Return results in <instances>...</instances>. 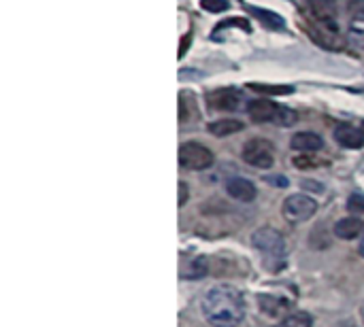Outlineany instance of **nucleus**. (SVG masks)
<instances>
[{
	"instance_id": "obj_21",
	"label": "nucleus",
	"mask_w": 364,
	"mask_h": 327,
	"mask_svg": "<svg viewBox=\"0 0 364 327\" xmlns=\"http://www.w3.org/2000/svg\"><path fill=\"white\" fill-rule=\"evenodd\" d=\"M200 6L209 13H222L228 9V0H200Z\"/></svg>"
},
{
	"instance_id": "obj_10",
	"label": "nucleus",
	"mask_w": 364,
	"mask_h": 327,
	"mask_svg": "<svg viewBox=\"0 0 364 327\" xmlns=\"http://www.w3.org/2000/svg\"><path fill=\"white\" fill-rule=\"evenodd\" d=\"M226 192L230 194V198L239 200V202H252L256 200V185L247 179H241V177H235V179H228L226 183Z\"/></svg>"
},
{
	"instance_id": "obj_2",
	"label": "nucleus",
	"mask_w": 364,
	"mask_h": 327,
	"mask_svg": "<svg viewBox=\"0 0 364 327\" xmlns=\"http://www.w3.org/2000/svg\"><path fill=\"white\" fill-rule=\"evenodd\" d=\"M252 245L258 249V253L264 260L267 270L279 272L286 264V240L277 230L262 228L252 236Z\"/></svg>"
},
{
	"instance_id": "obj_25",
	"label": "nucleus",
	"mask_w": 364,
	"mask_h": 327,
	"mask_svg": "<svg viewBox=\"0 0 364 327\" xmlns=\"http://www.w3.org/2000/svg\"><path fill=\"white\" fill-rule=\"evenodd\" d=\"M186 45H190V34H188V36H183V40H181V49H179V55H183V53H186Z\"/></svg>"
},
{
	"instance_id": "obj_4",
	"label": "nucleus",
	"mask_w": 364,
	"mask_h": 327,
	"mask_svg": "<svg viewBox=\"0 0 364 327\" xmlns=\"http://www.w3.org/2000/svg\"><path fill=\"white\" fill-rule=\"evenodd\" d=\"M241 155L254 168H271L275 164V149H273V143H269L267 138L247 140L243 145Z\"/></svg>"
},
{
	"instance_id": "obj_20",
	"label": "nucleus",
	"mask_w": 364,
	"mask_h": 327,
	"mask_svg": "<svg viewBox=\"0 0 364 327\" xmlns=\"http://www.w3.org/2000/svg\"><path fill=\"white\" fill-rule=\"evenodd\" d=\"M320 164H324V162L322 160H316L311 155H299V157H294V166L301 168V170H305V168H318Z\"/></svg>"
},
{
	"instance_id": "obj_18",
	"label": "nucleus",
	"mask_w": 364,
	"mask_h": 327,
	"mask_svg": "<svg viewBox=\"0 0 364 327\" xmlns=\"http://www.w3.org/2000/svg\"><path fill=\"white\" fill-rule=\"evenodd\" d=\"M207 260L205 257H196L190 266H188V270L186 272H181V277L183 279H200V277H205L207 275Z\"/></svg>"
},
{
	"instance_id": "obj_27",
	"label": "nucleus",
	"mask_w": 364,
	"mask_h": 327,
	"mask_svg": "<svg viewBox=\"0 0 364 327\" xmlns=\"http://www.w3.org/2000/svg\"><path fill=\"white\" fill-rule=\"evenodd\" d=\"M360 317H363V321H364V304H363V309H360Z\"/></svg>"
},
{
	"instance_id": "obj_24",
	"label": "nucleus",
	"mask_w": 364,
	"mask_h": 327,
	"mask_svg": "<svg viewBox=\"0 0 364 327\" xmlns=\"http://www.w3.org/2000/svg\"><path fill=\"white\" fill-rule=\"evenodd\" d=\"M267 181H269V183H271V185H273V183H275V185H279V187H286V185H288V183H286V181H284V179H282V177H275V179H273V177H269V179H267Z\"/></svg>"
},
{
	"instance_id": "obj_19",
	"label": "nucleus",
	"mask_w": 364,
	"mask_h": 327,
	"mask_svg": "<svg viewBox=\"0 0 364 327\" xmlns=\"http://www.w3.org/2000/svg\"><path fill=\"white\" fill-rule=\"evenodd\" d=\"M250 89L258 92V94H273V96H284V94H290L292 87L290 85H260V83H250Z\"/></svg>"
},
{
	"instance_id": "obj_7",
	"label": "nucleus",
	"mask_w": 364,
	"mask_h": 327,
	"mask_svg": "<svg viewBox=\"0 0 364 327\" xmlns=\"http://www.w3.org/2000/svg\"><path fill=\"white\" fill-rule=\"evenodd\" d=\"M307 9H309V15H311V19L316 23V28L337 32L339 23H337V4H335V0H307Z\"/></svg>"
},
{
	"instance_id": "obj_1",
	"label": "nucleus",
	"mask_w": 364,
	"mask_h": 327,
	"mask_svg": "<svg viewBox=\"0 0 364 327\" xmlns=\"http://www.w3.org/2000/svg\"><path fill=\"white\" fill-rule=\"evenodd\" d=\"M203 317L213 327H237L245 317L243 296L230 285L211 287L200 302Z\"/></svg>"
},
{
	"instance_id": "obj_3",
	"label": "nucleus",
	"mask_w": 364,
	"mask_h": 327,
	"mask_svg": "<svg viewBox=\"0 0 364 327\" xmlns=\"http://www.w3.org/2000/svg\"><path fill=\"white\" fill-rule=\"evenodd\" d=\"M250 117L256 121V123H269V121H275V123H284V126H290L296 121V115L294 111H288L279 104H275L273 100H256L250 104Z\"/></svg>"
},
{
	"instance_id": "obj_23",
	"label": "nucleus",
	"mask_w": 364,
	"mask_h": 327,
	"mask_svg": "<svg viewBox=\"0 0 364 327\" xmlns=\"http://www.w3.org/2000/svg\"><path fill=\"white\" fill-rule=\"evenodd\" d=\"M186 200H188V185L181 181V183H179V200H177V204H179V206H183V204H186Z\"/></svg>"
},
{
	"instance_id": "obj_22",
	"label": "nucleus",
	"mask_w": 364,
	"mask_h": 327,
	"mask_svg": "<svg viewBox=\"0 0 364 327\" xmlns=\"http://www.w3.org/2000/svg\"><path fill=\"white\" fill-rule=\"evenodd\" d=\"M348 211L352 213V215H363L364 213V198L363 196H358V194H354L350 200H348Z\"/></svg>"
},
{
	"instance_id": "obj_5",
	"label": "nucleus",
	"mask_w": 364,
	"mask_h": 327,
	"mask_svg": "<svg viewBox=\"0 0 364 327\" xmlns=\"http://www.w3.org/2000/svg\"><path fill=\"white\" fill-rule=\"evenodd\" d=\"M179 164L188 170H207L213 166V153L200 143H183L179 147Z\"/></svg>"
},
{
	"instance_id": "obj_6",
	"label": "nucleus",
	"mask_w": 364,
	"mask_h": 327,
	"mask_svg": "<svg viewBox=\"0 0 364 327\" xmlns=\"http://www.w3.org/2000/svg\"><path fill=\"white\" fill-rule=\"evenodd\" d=\"M316 211H318L316 200L305 196V194H294V196L286 198V202H284V215L292 223H301V221L311 219L316 215Z\"/></svg>"
},
{
	"instance_id": "obj_13",
	"label": "nucleus",
	"mask_w": 364,
	"mask_h": 327,
	"mask_svg": "<svg viewBox=\"0 0 364 327\" xmlns=\"http://www.w3.org/2000/svg\"><path fill=\"white\" fill-rule=\"evenodd\" d=\"M241 98L235 89L226 87V89H215L209 94V104L218 111H235L239 106Z\"/></svg>"
},
{
	"instance_id": "obj_28",
	"label": "nucleus",
	"mask_w": 364,
	"mask_h": 327,
	"mask_svg": "<svg viewBox=\"0 0 364 327\" xmlns=\"http://www.w3.org/2000/svg\"><path fill=\"white\" fill-rule=\"evenodd\" d=\"M363 130H364V123H363Z\"/></svg>"
},
{
	"instance_id": "obj_26",
	"label": "nucleus",
	"mask_w": 364,
	"mask_h": 327,
	"mask_svg": "<svg viewBox=\"0 0 364 327\" xmlns=\"http://www.w3.org/2000/svg\"><path fill=\"white\" fill-rule=\"evenodd\" d=\"M358 251H360V255L364 257V236H363V240H360V247H358Z\"/></svg>"
},
{
	"instance_id": "obj_12",
	"label": "nucleus",
	"mask_w": 364,
	"mask_h": 327,
	"mask_svg": "<svg viewBox=\"0 0 364 327\" xmlns=\"http://www.w3.org/2000/svg\"><path fill=\"white\" fill-rule=\"evenodd\" d=\"M324 147V138L316 132H296L292 136V149L301 153H316Z\"/></svg>"
},
{
	"instance_id": "obj_17",
	"label": "nucleus",
	"mask_w": 364,
	"mask_h": 327,
	"mask_svg": "<svg viewBox=\"0 0 364 327\" xmlns=\"http://www.w3.org/2000/svg\"><path fill=\"white\" fill-rule=\"evenodd\" d=\"M252 13L269 28H284V19L279 15H275L273 11H267V9H258V6H252Z\"/></svg>"
},
{
	"instance_id": "obj_15",
	"label": "nucleus",
	"mask_w": 364,
	"mask_h": 327,
	"mask_svg": "<svg viewBox=\"0 0 364 327\" xmlns=\"http://www.w3.org/2000/svg\"><path fill=\"white\" fill-rule=\"evenodd\" d=\"M243 128H245V126H243V121H239V119H220V121L209 123V132H211L213 136H230V134L241 132Z\"/></svg>"
},
{
	"instance_id": "obj_9",
	"label": "nucleus",
	"mask_w": 364,
	"mask_h": 327,
	"mask_svg": "<svg viewBox=\"0 0 364 327\" xmlns=\"http://www.w3.org/2000/svg\"><path fill=\"white\" fill-rule=\"evenodd\" d=\"M335 140L346 149H360L364 147V130L354 128L350 123H343L335 130Z\"/></svg>"
},
{
	"instance_id": "obj_14",
	"label": "nucleus",
	"mask_w": 364,
	"mask_h": 327,
	"mask_svg": "<svg viewBox=\"0 0 364 327\" xmlns=\"http://www.w3.org/2000/svg\"><path fill=\"white\" fill-rule=\"evenodd\" d=\"M364 226L358 217H346L335 223V236L341 240H354L363 234Z\"/></svg>"
},
{
	"instance_id": "obj_16",
	"label": "nucleus",
	"mask_w": 364,
	"mask_h": 327,
	"mask_svg": "<svg viewBox=\"0 0 364 327\" xmlns=\"http://www.w3.org/2000/svg\"><path fill=\"white\" fill-rule=\"evenodd\" d=\"M311 326H314L311 315H307V313H292V315H286V317L279 321V326L277 327H311Z\"/></svg>"
},
{
	"instance_id": "obj_11",
	"label": "nucleus",
	"mask_w": 364,
	"mask_h": 327,
	"mask_svg": "<svg viewBox=\"0 0 364 327\" xmlns=\"http://www.w3.org/2000/svg\"><path fill=\"white\" fill-rule=\"evenodd\" d=\"M258 302H260V309H262L267 315H273V317H286V315H290L288 311L292 309V300L282 298V296L262 294V296L258 298Z\"/></svg>"
},
{
	"instance_id": "obj_8",
	"label": "nucleus",
	"mask_w": 364,
	"mask_h": 327,
	"mask_svg": "<svg viewBox=\"0 0 364 327\" xmlns=\"http://www.w3.org/2000/svg\"><path fill=\"white\" fill-rule=\"evenodd\" d=\"M348 40L364 49V0H354L350 4V26H348Z\"/></svg>"
}]
</instances>
